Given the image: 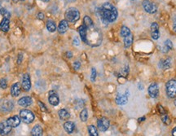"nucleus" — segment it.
Returning <instances> with one entry per match:
<instances>
[{"mask_svg":"<svg viewBox=\"0 0 176 136\" xmlns=\"http://www.w3.org/2000/svg\"><path fill=\"white\" fill-rule=\"evenodd\" d=\"M88 133L90 136H99L98 131H97L96 127L93 125H90L88 126Z\"/></svg>","mask_w":176,"mask_h":136,"instance_id":"obj_27","label":"nucleus"},{"mask_svg":"<svg viewBox=\"0 0 176 136\" xmlns=\"http://www.w3.org/2000/svg\"><path fill=\"white\" fill-rule=\"evenodd\" d=\"M74 104H75L76 108H82L83 105H84V101H83V100H76V101L74 102Z\"/></svg>","mask_w":176,"mask_h":136,"instance_id":"obj_35","label":"nucleus"},{"mask_svg":"<svg viewBox=\"0 0 176 136\" xmlns=\"http://www.w3.org/2000/svg\"><path fill=\"white\" fill-rule=\"evenodd\" d=\"M10 27V21L8 18H3L0 23V29L3 32H8Z\"/></svg>","mask_w":176,"mask_h":136,"instance_id":"obj_20","label":"nucleus"},{"mask_svg":"<svg viewBox=\"0 0 176 136\" xmlns=\"http://www.w3.org/2000/svg\"><path fill=\"white\" fill-rule=\"evenodd\" d=\"M130 33H131V32H130V29L128 28V27H126V26H123V27H122L120 34L123 38H126V37L128 36V35H130Z\"/></svg>","mask_w":176,"mask_h":136,"instance_id":"obj_29","label":"nucleus"},{"mask_svg":"<svg viewBox=\"0 0 176 136\" xmlns=\"http://www.w3.org/2000/svg\"><path fill=\"white\" fill-rule=\"evenodd\" d=\"M0 14L3 15V18H8L10 19L11 14L8 10H6L5 8L0 5Z\"/></svg>","mask_w":176,"mask_h":136,"instance_id":"obj_31","label":"nucleus"},{"mask_svg":"<svg viewBox=\"0 0 176 136\" xmlns=\"http://www.w3.org/2000/svg\"><path fill=\"white\" fill-rule=\"evenodd\" d=\"M139 121H145V117H140L138 119Z\"/></svg>","mask_w":176,"mask_h":136,"instance_id":"obj_44","label":"nucleus"},{"mask_svg":"<svg viewBox=\"0 0 176 136\" xmlns=\"http://www.w3.org/2000/svg\"><path fill=\"white\" fill-rule=\"evenodd\" d=\"M74 44L75 45V46H78L80 44V41H79V39L78 38V37H74Z\"/></svg>","mask_w":176,"mask_h":136,"instance_id":"obj_39","label":"nucleus"},{"mask_svg":"<svg viewBox=\"0 0 176 136\" xmlns=\"http://www.w3.org/2000/svg\"><path fill=\"white\" fill-rule=\"evenodd\" d=\"M42 2H49L50 0H41Z\"/></svg>","mask_w":176,"mask_h":136,"instance_id":"obj_48","label":"nucleus"},{"mask_svg":"<svg viewBox=\"0 0 176 136\" xmlns=\"http://www.w3.org/2000/svg\"><path fill=\"white\" fill-rule=\"evenodd\" d=\"M151 36L154 40H157L160 38V31H159V25L157 22H153L151 25Z\"/></svg>","mask_w":176,"mask_h":136,"instance_id":"obj_10","label":"nucleus"},{"mask_svg":"<svg viewBox=\"0 0 176 136\" xmlns=\"http://www.w3.org/2000/svg\"><path fill=\"white\" fill-rule=\"evenodd\" d=\"M80 119L82 122H86L88 119V111L87 108H83L80 113Z\"/></svg>","mask_w":176,"mask_h":136,"instance_id":"obj_28","label":"nucleus"},{"mask_svg":"<svg viewBox=\"0 0 176 136\" xmlns=\"http://www.w3.org/2000/svg\"><path fill=\"white\" fill-rule=\"evenodd\" d=\"M173 29H174V31L176 33V22L174 24V25H173Z\"/></svg>","mask_w":176,"mask_h":136,"instance_id":"obj_46","label":"nucleus"},{"mask_svg":"<svg viewBox=\"0 0 176 136\" xmlns=\"http://www.w3.org/2000/svg\"><path fill=\"white\" fill-rule=\"evenodd\" d=\"M116 103L118 105H125L128 101V96L126 95H120L118 94L116 97Z\"/></svg>","mask_w":176,"mask_h":136,"instance_id":"obj_19","label":"nucleus"},{"mask_svg":"<svg viewBox=\"0 0 176 136\" xmlns=\"http://www.w3.org/2000/svg\"><path fill=\"white\" fill-rule=\"evenodd\" d=\"M98 14L103 23H112L117 20L118 12L117 8L110 3H103V5L98 9Z\"/></svg>","mask_w":176,"mask_h":136,"instance_id":"obj_1","label":"nucleus"},{"mask_svg":"<svg viewBox=\"0 0 176 136\" xmlns=\"http://www.w3.org/2000/svg\"><path fill=\"white\" fill-rule=\"evenodd\" d=\"M138 87H140V90H143V85H142V83L140 82V83L138 84Z\"/></svg>","mask_w":176,"mask_h":136,"instance_id":"obj_45","label":"nucleus"},{"mask_svg":"<svg viewBox=\"0 0 176 136\" xmlns=\"http://www.w3.org/2000/svg\"><path fill=\"white\" fill-rule=\"evenodd\" d=\"M161 121H162V122H163L165 125H166V126H169V125L171 123V119H170L169 116L167 115L166 113L161 115Z\"/></svg>","mask_w":176,"mask_h":136,"instance_id":"obj_32","label":"nucleus"},{"mask_svg":"<svg viewBox=\"0 0 176 136\" xmlns=\"http://www.w3.org/2000/svg\"><path fill=\"white\" fill-rule=\"evenodd\" d=\"M143 8L146 12L149 13V14H154L157 11V5L153 2L150 1V0H143Z\"/></svg>","mask_w":176,"mask_h":136,"instance_id":"obj_5","label":"nucleus"},{"mask_svg":"<svg viewBox=\"0 0 176 136\" xmlns=\"http://www.w3.org/2000/svg\"><path fill=\"white\" fill-rule=\"evenodd\" d=\"M68 29H69V23H68V21L66 20H62L60 24H59L58 29H57V30L60 33H64L68 30Z\"/></svg>","mask_w":176,"mask_h":136,"instance_id":"obj_17","label":"nucleus"},{"mask_svg":"<svg viewBox=\"0 0 176 136\" xmlns=\"http://www.w3.org/2000/svg\"><path fill=\"white\" fill-rule=\"evenodd\" d=\"M59 114V117L60 118L61 120L63 121H67V120H69V117H70V114L66 109H60V110L58 112Z\"/></svg>","mask_w":176,"mask_h":136,"instance_id":"obj_22","label":"nucleus"},{"mask_svg":"<svg viewBox=\"0 0 176 136\" xmlns=\"http://www.w3.org/2000/svg\"><path fill=\"white\" fill-rule=\"evenodd\" d=\"M21 93V86L18 82H16L11 87V95L13 97H17Z\"/></svg>","mask_w":176,"mask_h":136,"instance_id":"obj_18","label":"nucleus"},{"mask_svg":"<svg viewBox=\"0 0 176 136\" xmlns=\"http://www.w3.org/2000/svg\"><path fill=\"white\" fill-rule=\"evenodd\" d=\"M20 117L26 124L32 123L34 120V114L30 110L22 109L20 112Z\"/></svg>","mask_w":176,"mask_h":136,"instance_id":"obj_4","label":"nucleus"},{"mask_svg":"<svg viewBox=\"0 0 176 136\" xmlns=\"http://www.w3.org/2000/svg\"><path fill=\"white\" fill-rule=\"evenodd\" d=\"M78 33H79L80 38L82 39V41L84 42L85 43H87V28L84 25H82L81 26L78 27Z\"/></svg>","mask_w":176,"mask_h":136,"instance_id":"obj_16","label":"nucleus"},{"mask_svg":"<svg viewBox=\"0 0 176 136\" xmlns=\"http://www.w3.org/2000/svg\"><path fill=\"white\" fill-rule=\"evenodd\" d=\"M174 105L176 106V98H175V100H174Z\"/></svg>","mask_w":176,"mask_h":136,"instance_id":"obj_49","label":"nucleus"},{"mask_svg":"<svg viewBox=\"0 0 176 136\" xmlns=\"http://www.w3.org/2000/svg\"><path fill=\"white\" fill-rule=\"evenodd\" d=\"M96 76H97L96 70H95V68H92L91 73V82H95V79H96Z\"/></svg>","mask_w":176,"mask_h":136,"instance_id":"obj_33","label":"nucleus"},{"mask_svg":"<svg viewBox=\"0 0 176 136\" xmlns=\"http://www.w3.org/2000/svg\"><path fill=\"white\" fill-rule=\"evenodd\" d=\"M133 43V34L130 33V35H128L126 38H124V46L126 48L130 47Z\"/></svg>","mask_w":176,"mask_h":136,"instance_id":"obj_25","label":"nucleus"},{"mask_svg":"<svg viewBox=\"0 0 176 136\" xmlns=\"http://www.w3.org/2000/svg\"><path fill=\"white\" fill-rule=\"evenodd\" d=\"M48 101L50 104L53 106H57L60 104V98L58 96V94L55 90L49 91Z\"/></svg>","mask_w":176,"mask_h":136,"instance_id":"obj_9","label":"nucleus"},{"mask_svg":"<svg viewBox=\"0 0 176 136\" xmlns=\"http://www.w3.org/2000/svg\"><path fill=\"white\" fill-rule=\"evenodd\" d=\"M172 48H173V43H172V42H171L170 39L166 40L165 43H164V47H163V49H165V50H163V52H167L168 51L171 50Z\"/></svg>","mask_w":176,"mask_h":136,"instance_id":"obj_30","label":"nucleus"},{"mask_svg":"<svg viewBox=\"0 0 176 136\" xmlns=\"http://www.w3.org/2000/svg\"><path fill=\"white\" fill-rule=\"evenodd\" d=\"M64 129L68 134H72L75 130V125L72 121H66L64 124Z\"/></svg>","mask_w":176,"mask_h":136,"instance_id":"obj_21","label":"nucleus"},{"mask_svg":"<svg viewBox=\"0 0 176 136\" xmlns=\"http://www.w3.org/2000/svg\"><path fill=\"white\" fill-rule=\"evenodd\" d=\"M64 16H65V20L68 22H76L80 19V12L75 8H70L67 9L65 13H64Z\"/></svg>","mask_w":176,"mask_h":136,"instance_id":"obj_2","label":"nucleus"},{"mask_svg":"<svg viewBox=\"0 0 176 136\" xmlns=\"http://www.w3.org/2000/svg\"><path fill=\"white\" fill-rule=\"evenodd\" d=\"M37 16H38V18L39 19V20H43L44 19V14L43 12H39L37 15Z\"/></svg>","mask_w":176,"mask_h":136,"instance_id":"obj_40","label":"nucleus"},{"mask_svg":"<svg viewBox=\"0 0 176 136\" xmlns=\"http://www.w3.org/2000/svg\"><path fill=\"white\" fill-rule=\"evenodd\" d=\"M21 1H25V0H21Z\"/></svg>","mask_w":176,"mask_h":136,"instance_id":"obj_50","label":"nucleus"},{"mask_svg":"<svg viewBox=\"0 0 176 136\" xmlns=\"http://www.w3.org/2000/svg\"><path fill=\"white\" fill-rule=\"evenodd\" d=\"M43 134V128L39 125H36L33 126V128L31 131V135L32 136H42Z\"/></svg>","mask_w":176,"mask_h":136,"instance_id":"obj_23","label":"nucleus"},{"mask_svg":"<svg viewBox=\"0 0 176 136\" xmlns=\"http://www.w3.org/2000/svg\"><path fill=\"white\" fill-rule=\"evenodd\" d=\"M12 131V127H11L7 121H1L0 122V135L4 136L9 134Z\"/></svg>","mask_w":176,"mask_h":136,"instance_id":"obj_13","label":"nucleus"},{"mask_svg":"<svg viewBox=\"0 0 176 136\" xmlns=\"http://www.w3.org/2000/svg\"><path fill=\"white\" fill-rule=\"evenodd\" d=\"M83 25H84L87 28H91L94 26V23L91 19L90 18V16L88 15H85L83 18Z\"/></svg>","mask_w":176,"mask_h":136,"instance_id":"obj_26","label":"nucleus"},{"mask_svg":"<svg viewBox=\"0 0 176 136\" xmlns=\"http://www.w3.org/2000/svg\"><path fill=\"white\" fill-rule=\"evenodd\" d=\"M33 103V100L32 98L29 96H25V97L21 98L20 100H18V104L22 106V107H28L30 106Z\"/></svg>","mask_w":176,"mask_h":136,"instance_id":"obj_14","label":"nucleus"},{"mask_svg":"<svg viewBox=\"0 0 176 136\" xmlns=\"http://www.w3.org/2000/svg\"><path fill=\"white\" fill-rule=\"evenodd\" d=\"M66 55H67V57H68V58H71L72 56H73V54H72V52H67Z\"/></svg>","mask_w":176,"mask_h":136,"instance_id":"obj_43","label":"nucleus"},{"mask_svg":"<svg viewBox=\"0 0 176 136\" xmlns=\"http://www.w3.org/2000/svg\"><path fill=\"white\" fill-rule=\"evenodd\" d=\"M22 88L25 91H29L31 89V80L30 77L28 73L24 74L22 78V83H21Z\"/></svg>","mask_w":176,"mask_h":136,"instance_id":"obj_11","label":"nucleus"},{"mask_svg":"<svg viewBox=\"0 0 176 136\" xmlns=\"http://www.w3.org/2000/svg\"><path fill=\"white\" fill-rule=\"evenodd\" d=\"M73 66H74V70H78L80 69V67H81V64H80L79 61H75L74 64H73Z\"/></svg>","mask_w":176,"mask_h":136,"instance_id":"obj_37","label":"nucleus"},{"mask_svg":"<svg viewBox=\"0 0 176 136\" xmlns=\"http://www.w3.org/2000/svg\"><path fill=\"white\" fill-rule=\"evenodd\" d=\"M14 108V104L11 100H3L0 101V110L3 112H10Z\"/></svg>","mask_w":176,"mask_h":136,"instance_id":"obj_7","label":"nucleus"},{"mask_svg":"<svg viewBox=\"0 0 176 136\" xmlns=\"http://www.w3.org/2000/svg\"><path fill=\"white\" fill-rule=\"evenodd\" d=\"M7 123L9 125V126L12 127V128H15V127H17L20 124H21V117H18V116H13V117H11L7 120Z\"/></svg>","mask_w":176,"mask_h":136,"instance_id":"obj_12","label":"nucleus"},{"mask_svg":"<svg viewBox=\"0 0 176 136\" xmlns=\"http://www.w3.org/2000/svg\"><path fill=\"white\" fill-rule=\"evenodd\" d=\"M172 136H176V126L172 130Z\"/></svg>","mask_w":176,"mask_h":136,"instance_id":"obj_42","label":"nucleus"},{"mask_svg":"<svg viewBox=\"0 0 176 136\" xmlns=\"http://www.w3.org/2000/svg\"><path fill=\"white\" fill-rule=\"evenodd\" d=\"M166 95L169 98H176V80H169L166 84Z\"/></svg>","mask_w":176,"mask_h":136,"instance_id":"obj_3","label":"nucleus"},{"mask_svg":"<svg viewBox=\"0 0 176 136\" xmlns=\"http://www.w3.org/2000/svg\"><path fill=\"white\" fill-rule=\"evenodd\" d=\"M47 30L49 32L54 33L56 30V23L52 20H48V21H47Z\"/></svg>","mask_w":176,"mask_h":136,"instance_id":"obj_24","label":"nucleus"},{"mask_svg":"<svg viewBox=\"0 0 176 136\" xmlns=\"http://www.w3.org/2000/svg\"><path fill=\"white\" fill-rule=\"evenodd\" d=\"M22 55H19V58L17 59V64H21V61H22Z\"/></svg>","mask_w":176,"mask_h":136,"instance_id":"obj_41","label":"nucleus"},{"mask_svg":"<svg viewBox=\"0 0 176 136\" xmlns=\"http://www.w3.org/2000/svg\"><path fill=\"white\" fill-rule=\"evenodd\" d=\"M109 120L107 117H103L98 119V121H97V127L102 132H105V131H107L108 129L109 128Z\"/></svg>","mask_w":176,"mask_h":136,"instance_id":"obj_6","label":"nucleus"},{"mask_svg":"<svg viewBox=\"0 0 176 136\" xmlns=\"http://www.w3.org/2000/svg\"><path fill=\"white\" fill-rule=\"evenodd\" d=\"M13 2H14V3H18V2H19V1H20V0H12Z\"/></svg>","mask_w":176,"mask_h":136,"instance_id":"obj_47","label":"nucleus"},{"mask_svg":"<svg viewBox=\"0 0 176 136\" xmlns=\"http://www.w3.org/2000/svg\"><path fill=\"white\" fill-rule=\"evenodd\" d=\"M158 66L160 69L163 70H169L171 67V58H166V59H161L159 62Z\"/></svg>","mask_w":176,"mask_h":136,"instance_id":"obj_15","label":"nucleus"},{"mask_svg":"<svg viewBox=\"0 0 176 136\" xmlns=\"http://www.w3.org/2000/svg\"><path fill=\"white\" fill-rule=\"evenodd\" d=\"M38 105H39V107H40V108H41V110L43 111V112H47V111L46 105H45L43 103H42L41 101H38Z\"/></svg>","mask_w":176,"mask_h":136,"instance_id":"obj_36","label":"nucleus"},{"mask_svg":"<svg viewBox=\"0 0 176 136\" xmlns=\"http://www.w3.org/2000/svg\"><path fill=\"white\" fill-rule=\"evenodd\" d=\"M0 87L2 89H6L8 87V82L5 78H1L0 79Z\"/></svg>","mask_w":176,"mask_h":136,"instance_id":"obj_34","label":"nucleus"},{"mask_svg":"<svg viewBox=\"0 0 176 136\" xmlns=\"http://www.w3.org/2000/svg\"><path fill=\"white\" fill-rule=\"evenodd\" d=\"M158 110H159V113H160V114H161V115L166 113V111H165V108H164L161 105H158Z\"/></svg>","mask_w":176,"mask_h":136,"instance_id":"obj_38","label":"nucleus"},{"mask_svg":"<svg viewBox=\"0 0 176 136\" xmlns=\"http://www.w3.org/2000/svg\"><path fill=\"white\" fill-rule=\"evenodd\" d=\"M148 95L151 98H157L159 95V87L158 85L153 82L149 85V87L148 88Z\"/></svg>","mask_w":176,"mask_h":136,"instance_id":"obj_8","label":"nucleus"}]
</instances>
